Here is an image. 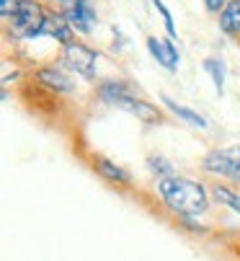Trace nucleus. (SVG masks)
Instances as JSON below:
<instances>
[{
	"label": "nucleus",
	"mask_w": 240,
	"mask_h": 261,
	"mask_svg": "<svg viewBox=\"0 0 240 261\" xmlns=\"http://www.w3.org/2000/svg\"><path fill=\"white\" fill-rule=\"evenodd\" d=\"M157 192L173 212L186 215V217L202 215L209 204L207 189L202 184L191 181V178H183V176H176V173L166 176V178H157Z\"/></svg>",
	"instance_id": "1"
},
{
	"label": "nucleus",
	"mask_w": 240,
	"mask_h": 261,
	"mask_svg": "<svg viewBox=\"0 0 240 261\" xmlns=\"http://www.w3.org/2000/svg\"><path fill=\"white\" fill-rule=\"evenodd\" d=\"M101 96H103V101H109L111 106H119V109H124V111H129L132 117H137L140 122H147V124H157L160 119V111L150 103V101H145V98H140L127 83H122V81H109V83H103L101 86Z\"/></svg>",
	"instance_id": "2"
},
{
	"label": "nucleus",
	"mask_w": 240,
	"mask_h": 261,
	"mask_svg": "<svg viewBox=\"0 0 240 261\" xmlns=\"http://www.w3.org/2000/svg\"><path fill=\"white\" fill-rule=\"evenodd\" d=\"M202 168L215 176H227V178H240V145L232 147H215L202 161Z\"/></svg>",
	"instance_id": "3"
},
{
	"label": "nucleus",
	"mask_w": 240,
	"mask_h": 261,
	"mask_svg": "<svg viewBox=\"0 0 240 261\" xmlns=\"http://www.w3.org/2000/svg\"><path fill=\"white\" fill-rule=\"evenodd\" d=\"M11 21H13V31L21 36V39H34V36L42 34L44 13H42L36 0H21V6L13 13Z\"/></svg>",
	"instance_id": "4"
},
{
	"label": "nucleus",
	"mask_w": 240,
	"mask_h": 261,
	"mask_svg": "<svg viewBox=\"0 0 240 261\" xmlns=\"http://www.w3.org/2000/svg\"><path fill=\"white\" fill-rule=\"evenodd\" d=\"M96 60H98V55L93 49H88L86 44L72 42V44L65 47V62L83 78H93L96 75Z\"/></svg>",
	"instance_id": "5"
},
{
	"label": "nucleus",
	"mask_w": 240,
	"mask_h": 261,
	"mask_svg": "<svg viewBox=\"0 0 240 261\" xmlns=\"http://www.w3.org/2000/svg\"><path fill=\"white\" fill-rule=\"evenodd\" d=\"M147 49L150 55L168 70L178 67V52L173 47V39H157V36H147Z\"/></svg>",
	"instance_id": "6"
},
{
	"label": "nucleus",
	"mask_w": 240,
	"mask_h": 261,
	"mask_svg": "<svg viewBox=\"0 0 240 261\" xmlns=\"http://www.w3.org/2000/svg\"><path fill=\"white\" fill-rule=\"evenodd\" d=\"M67 21L75 23L80 31H91L98 16H96V8L91 6V0H75V6L67 11Z\"/></svg>",
	"instance_id": "7"
},
{
	"label": "nucleus",
	"mask_w": 240,
	"mask_h": 261,
	"mask_svg": "<svg viewBox=\"0 0 240 261\" xmlns=\"http://www.w3.org/2000/svg\"><path fill=\"white\" fill-rule=\"evenodd\" d=\"M42 34L55 36V39H57V42H62L65 47H67V44H72V29H70V21H67V18H62V16H44Z\"/></svg>",
	"instance_id": "8"
},
{
	"label": "nucleus",
	"mask_w": 240,
	"mask_h": 261,
	"mask_svg": "<svg viewBox=\"0 0 240 261\" xmlns=\"http://www.w3.org/2000/svg\"><path fill=\"white\" fill-rule=\"evenodd\" d=\"M36 78L42 81L47 88H52V91H62V93L72 91V81L65 75L62 70H55V67H42V70L36 72Z\"/></svg>",
	"instance_id": "9"
},
{
	"label": "nucleus",
	"mask_w": 240,
	"mask_h": 261,
	"mask_svg": "<svg viewBox=\"0 0 240 261\" xmlns=\"http://www.w3.org/2000/svg\"><path fill=\"white\" fill-rule=\"evenodd\" d=\"M96 171L103 176V178H109V181H114V184H129L132 178H129V173L122 168V166H116L114 161H109V158H101V155H96Z\"/></svg>",
	"instance_id": "10"
},
{
	"label": "nucleus",
	"mask_w": 240,
	"mask_h": 261,
	"mask_svg": "<svg viewBox=\"0 0 240 261\" xmlns=\"http://www.w3.org/2000/svg\"><path fill=\"white\" fill-rule=\"evenodd\" d=\"M163 101H166V106L173 111L181 122H186V124H191V127H199V129L207 127V119L199 114V111H194V109H189V106H181V103H176V101L168 98V96H163Z\"/></svg>",
	"instance_id": "11"
},
{
	"label": "nucleus",
	"mask_w": 240,
	"mask_h": 261,
	"mask_svg": "<svg viewBox=\"0 0 240 261\" xmlns=\"http://www.w3.org/2000/svg\"><path fill=\"white\" fill-rule=\"evenodd\" d=\"M220 26L227 34H237L240 31V0H230L220 13Z\"/></svg>",
	"instance_id": "12"
},
{
	"label": "nucleus",
	"mask_w": 240,
	"mask_h": 261,
	"mask_svg": "<svg viewBox=\"0 0 240 261\" xmlns=\"http://www.w3.org/2000/svg\"><path fill=\"white\" fill-rule=\"evenodd\" d=\"M215 197H217V202L220 204H225V207H230L232 212H237L240 215V197L232 192V189H227V186H215Z\"/></svg>",
	"instance_id": "13"
},
{
	"label": "nucleus",
	"mask_w": 240,
	"mask_h": 261,
	"mask_svg": "<svg viewBox=\"0 0 240 261\" xmlns=\"http://www.w3.org/2000/svg\"><path fill=\"white\" fill-rule=\"evenodd\" d=\"M204 70L212 72L215 86H217V91L222 93V86H225V65H222V60H204Z\"/></svg>",
	"instance_id": "14"
},
{
	"label": "nucleus",
	"mask_w": 240,
	"mask_h": 261,
	"mask_svg": "<svg viewBox=\"0 0 240 261\" xmlns=\"http://www.w3.org/2000/svg\"><path fill=\"white\" fill-rule=\"evenodd\" d=\"M152 6L160 11V16H163V21H166V29H168V34H171V39H176L178 36V31H176V23H173V18H171V11L160 3V0H152Z\"/></svg>",
	"instance_id": "15"
},
{
	"label": "nucleus",
	"mask_w": 240,
	"mask_h": 261,
	"mask_svg": "<svg viewBox=\"0 0 240 261\" xmlns=\"http://www.w3.org/2000/svg\"><path fill=\"white\" fill-rule=\"evenodd\" d=\"M18 6H21V0H0V13H3L6 18H13Z\"/></svg>",
	"instance_id": "16"
},
{
	"label": "nucleus",
	"mask_w": 240,
	"mask_h": 261,
	"mask_svg": "<svg viewBox=\"0 0 240 261\" xmlns=\"http://www.w3.org/2000/svg\"><path fill=\"white\" fill-rule=\"evenodd\" d=\"M204 6H207L212 13H220V8L225 6V0H204Z\"/></svg>",
	"instance_id": "17"
}]
</instances>
